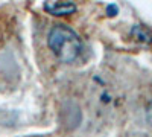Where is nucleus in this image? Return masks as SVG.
Here are the masks:
<instances>
[{
	"label": "nucleus",
	"mask_w": 152,
	"mask_h": 137,
	"mask_svg": "<svg viewBox=\"0 0 152 137\" xmlns=\"http://www.w3.org/2000/svg\"><path fill=\"white\" fill-rule=\"evenodd\" d=\"M47 44L61 63H73L82 52V41L79 35L66 24H56L50 29Z\"/></svg>",
	"instance_id": "1"
},
{
	"label": "nucleus",
	"mask_w": 152,
	"mask_h": 137,
	"mask_svg": "<svg viewBox=\"0 0 152 137\" xmlns=\"http://www.w3.org/2000/svg\"><path fill=\"white\" fill-rule=\"evenodd\" d=\"M44 11L52 15H69L76 11V5L72 2H47L44 3Z\"/></svg>",
	"instance_id": "2"
},
{
	"label": "nucleus",
	"mask_w": 152,
	"mask_h": 137,
	"mask_svg": "<svg viewBox=\"0 0 152 137\" xmlns=\"http://www.w3.org/2000/svg\"><path fill=\"white\" fill-rule=\"evenodd\" d=\"M131 35L140 43H146V44L152 43V32L143 24H135L131 29Z\"/></svg>",
	"instance_id": "3"
},
{
	"label": "nucleus",
	"mask_w": 152,
	"mask_h": 137,
	"mask_svg": "<svg viewBox=\"0 0 152 137\" xmlns=\"http://www.w3.org/2000/svg\"><path fill=\"white\" fill-rule=\"evenodd\" d=\"M146 119H148V122L152 125V102L149 104V107H148V110H146Z\"/></svg>",
	"instance_id": "4"
}]
</instances>
